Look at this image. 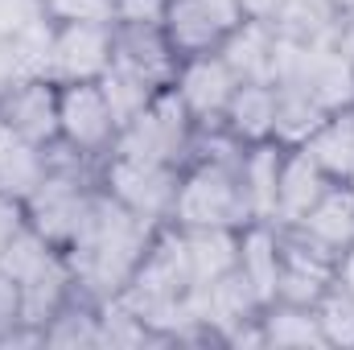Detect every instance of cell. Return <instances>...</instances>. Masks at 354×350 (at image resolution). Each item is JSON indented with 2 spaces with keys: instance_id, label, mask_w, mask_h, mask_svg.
I'll use <instances>...</instances> for the list:
<instances>
[{
  "instance_id": "7a4b0ae2",
  "label": "cell",
  "mask_w": 354,
  "mask_h": 350,
  "mask_svg": "<svg viewBox=\"0 0 354 350\" xmlns=\"http://www.w3.org/2000/svg\"><path fill=\"white\" fill-rule=\"evenodd\" d=\"M115 58V25H54L50 79L62 83H99Z\"/></svg>"
},
{
  "instance_id": "e0dca14e",
  "label": "cell",
  "mask_w": 354,
  "mask_h": 350,
  "mask_svg": "<svg viewBox=\"0 0 354 350\" xmlns=\"http://www.w3.org/2000/svg\"><path fill=\"white\" fill-rule=\"evenodd\" d=\"M54 25H115V0H46Z\"/></svg>"
},
{
  "instance_id": "30bf717a",
  "label": "cell",
  "mask_w": 354,
  "mask_h": 350,
  "mask_svg": "<svg viewBox=\"0 0 354 350\" xmlns=\"http://www.w3.org/2000/svg\"><path fill=\"white\" fill-rule=\"evenodd\" d=\"M272 46H276V29L268 21L243 17L218 46L223 62L231 66V75L239 83H268L272 75Z\"/></svg>"
},
{
  "instance_id": "52a82bcc",
  "label": "cell",
  "mask_w": 354,
  "mask_h": 350,
  "mask_svg": "<svg viewBox=\"0 0 354 350\" xmlns=\"http://www.w3.org/2000/svg\"><path fill=\"white\" fill-rule=\"evenodd\" d=\"M330 185H334V177H326V169L305 149L284 153L280 157V185H276V219L297 227Z\"/></svg>"
},
{
  "instance_id": "d6986e66",
  "label": "cell",
  "mask_w": 354,
  "mask_h": 350,
  "mask_svg": "<svg viewBox=\"0 0 354 350\" xmlns=\"http://www.w3.org/2000/svg\"><path fill=\"white\" fill-rule=\"evenodd\" d=\"M169 0H115V25H161Z\"/></svg>"
},
{
  "instance_id": "5b68a950",
  "label": "cell",
  "mask_w": 354,
  "mask_h": 350,
  "mask_svg": "<svg viewBox=\"0 0 354 350\" xmlns=\"http://www.w3.org/2000/svg\"><path fill=\"white\" fill-rule=\"evenodd\" d=\"M235 87H239V79L231 75V66H227L223 54L214 50V54H194V58H185L174 91L181 95V103L189 107V116L206 124V120L227 116Z\"/></svg>"
},
{
  "instance_id": "2e32d148",
  "label": "cell",
  "mask_w": 354,
  "mask_h": 350,
  "mask_svg": "<svg viewBox=\"0 0 354 350\" xmlns=\"http://www.w3.org/2000/svg\"><path fill=\"white\" fill-rule=\"evenodd\" d=\"M313 317H317L326 342H346V347H354V293H346L342 284H330L317 297Z\"/></svg>"
},
{
  "instance_id": "ba28073f",
  "label": "cell",
  "mask_w": 354,
  "mask_h": 350,
  "mask_svg": "<svg viewBox=\"0 0 354 350\" xmlns=\"http://www.w3.org/2000/svg\"><path fill=\"white\" fill-rule=\"evenodd\" d=\"M297 231L309 243H317L322 252H330L338 260V252L354 243V194H351V185H330L317 198V206L297 223Z\"/></svg>"
},
{
  "instance_id": "8fae6325",
  "label": "cell",
  "mask_w": 354,
  "mask_h": 350,
  "mask_svg": "<svg viewBox=\"0 0 354 350\" xmlns=\"http://www.w3.org/2000/svg\"><path fill=\"white\" fill-rule=\"evenodd\" d=\"M185 256L194 284H214L218 276L239 268V239L231 227H185Z\"/></svg>"
},
{
  "instance_id": "7402d4cb",
  "label": "cell",
  "mask_w": 354,
  "mask_h": 350,
  "mask_svg": "<svg viewBox=\"0 0 354 350\" xmlns=\"http://www.w3.org/2000/svg\"><path fill=\"white\" fill-rule=\"evenodd\" d=\"M334 284H342L346 293H354V243L342 248L338 260H334Z\"/></svg>"
},
{
  "instance_id": "277c9868",
  "label": "cell",
  "mask_w": 354,
  "mask_h": 350,
  "mask_svg": "<svg viewBox=\"0 0 354 350\" xmlns=\"http://www.w3.org/2000/svg\"><path fill=\"white\" fill-rule=\"evenodd\" d=\"M107 185H111V198L124 202L140 219H157V214L174 210V198H177L174 165L136 161V157H120V153H115V161L107 169Z\"/></svg>"
},
{
  "instance_id": "d4e9b609",
  "label": "cell",
  "mask_w": 354,
  "mask_h": 350,
  "mask_svg": "<svg viewBox=\"0 0 354 350\" xmlns=\"http://www.w3.org/2000/svg\"><path fill=\"white\" fill-rule=\"evenodd\" d=\"M346 185H351V194H354V161H351V174H346Z\"/></svg>"
},
{
  "instance_id": "8992f818",
  "label": "cell",
  "mask_w": 354,
  "mask_h": 350,
  "mask_svg": "<svg viewBox=\"0 0 354 350\" xmlns=\"http://www.w3.org/2000/svg\"><path fill=\"white\" fill-rule=\"evenodd\" d=\"M0 116L29 140V145H46L58 136V83L54 79H29L17 91H8L0 99Z\"/></svg>"
},
{
  "instance_id": "5bb4252c",
  "label": "cell",
  "mask_w": 354,
  "mask_h": 350,
  "mask_svg": "<svg viewBox=\"0 0 354 350\" xmlns=\"http://www.w3.org/2000/svg\"><path fill=\"white\" fill-rule=\"evenodd\" d=\"M322 169L326 177H334V181H342V177L351 174V161H354V116L346 111H334L305 145H301Z\"/></svg>"
},
{
  "instance_id": "cb8c5ba5",
  "label": "cell",
  "mask_w": 354,
  "mask_h": 350,
  "mask_svg": "<svg viewBox=\"0 0 354 350\" xmlns=\"http://www.w3.org/2000/svg\"><path fill=\"white\" fill-rule=\"evenodd\" d=\"M334 4H338V12H351L354 8V0H334Z\"/></svg>"
},
{
  "instance_id": "6da1fadb",
  "label": "cell",
  "mask_w": 354,
  "mask_h": 350,
  "mask_svg": "<svg viewBox=\"0 0 354 350\" xmlns=\"http://www.w3.org/2000/svg\"><path fill=\"white\" fill-rule=\"evenodd\" d=\"M174 214L181 227H235V223H252L248 210V194H243V177L239 161H210L202 169L177 181Z\"/></svg>"
},
{
  "instance_id": "7c38bea8",
  "label": "cell",
  "mask_w": 354,
  "mask_h": 350,
  "mask_svg": "<svg viewBox=\"0 0 354 350\" xmlns=\"http://www.w3.org/2000/svg\"><path fill=\"white\" fill-rule=\"evenodd\" d=\"M227 128L239 140H272V124H276V87L272 83H239L227 107Z\"/></svg>"
},
{
  "instance_id": "603a6c76",
  "label": "cell",
  "mask_w": 354,
  "mask_h": 350,
  "mask_svg": "<svg viewBox=\"0 0 354 350\" xmlns=\"http://www.w3.org/2000/svg\"><path fill=\"white\" fill-rule=\"evenodd\" d=\"M239 8H243V17H252V21H276V12H280V0H239Z\"/></svg>"
},
{
  "instance_id": "9c48e42d",
  "label": "cell",
  "mask_w": 354,
  "mask_h": 350,
  "mask_svg": "<svg viewBox=\"0 0 354 350\" xmlns=\"http://www.w3.org/2000/svg\"><path fill=\"white\" fill-rule=\"evenodd\" d=\"M165 42L174 46V54L194 58V54H214L227 37V29L214 21V12L202 0H169L165 21H161Z\"/></svg>"
},
{
  "instance_id": "ffe728a7",
  "label": "cell",
  "mask_w": 354,
  "mask_h": 350,
  "mask_svg": "<svg viewBox=\"0 0 354 350\" xmlns=\"http://www.w3.org/2000/svg\"><path fill=\"white\" fill-rule=\"evenodd\" d=\"M21 206H25L21 198H12V194H0V252H4V248L17 239V231H25V227H29Z\"/></svg>"
},
{
  "instance_id": "9a60e30c",
  "label": "cell",
  "mask_w": 354,
  "mask_h": 350,
  "mask_svg": "<svg viewBox=\"0 0 354 350\" xmlns=\"http://www.w3.org/2000/svg\"><path fill=\"white\" fill-rule=\"evenodd\" d=\"M264 338L276 347H309V342H326L322 326L313 317V305H284L272 317H264Z\"/></svg>"
},
{
  "instance_id": "ac0fdd59",
  "label": "cell",
  "mask_w": 354,
  "mask_h": 350,
  "mask_svg": "<svg viewBox=\"0 0 354 350\" xmlns=\"http://www.w3.org/2000/svg\"><path fill=\"white\" fill-rule=\"evenodd\" d=\"M41 21H50L46 0H0V37H17Z\"/></svg>"
},
{
  "instance_id": "4fadbf2b",
  "label": "cell",
  "mask_w": 354,
  "mask_h": 350,
  "mask_svg": "<svg viewBox=\"0 0 354 350\" xmlns=\"http://www.w3.org/2000/svg\"><path fill=\"white\" fill-rule=\"evenodd\" d=\"M239 272L256 288L260 305L276 301V288H280V243L268 231V223H252L248 235L239 239Z\"/></svg>"
},
{
  "instance_id": "3957f363",
  "label": "cell",
  "mask_w": 354,
  "mask_h": 350,
  "mask_svg": "<svg viewBox=\"0 0 354 350\" xmlns=\"http://www.w3.org/2000/svg\"><path fill=\"white\" fill-rule=\"evenodd\" d=\"M58 136L83 157L103 153L120 136V124H115L99 83H62L58 87Z\"/></svg>"
},
{
  "instance_id": "44dd1931",
  "label": "cell",
  "mask_w": 354,
  "mask_h": 350,
  "mask_svg": "<svg viewBox=\"0 0 354 350\" xmlns=\"http://www.w3.org/2000/svg\"><path fill=\"white\" fill-rule=\"evenodd\" d=\"M17 317H21V284L8 272H0V326Z\"/></svg>"
}]
</instances>
